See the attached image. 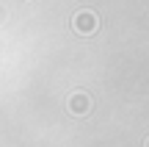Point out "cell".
Wrapping results in <instances>:
<instances>
[{"label": "cell", "instance_id": "6da1fadb", "mask_svg": "<svg viewBox=\"0 0 149 147\" xmlns=\"http://www.w3.org/2000/svg\"><path fill=\"white\" fill-rule=\"evenodd\" d=\"M72 25H74V31H77V33L88 36V33L97 31V14H94V11H77L74 20H72Z\"/></svg>", "mask_w": 149, "mask_h": 147}, {"label": "cell", "instance_id": "7a4b0ae2", "mask_svg": "<svg viewBox=\"0 0 149 147\" xmlns=\"http://www.w3.org/2000/svg\"><path fill=\"white\" fill-rule=\"evenodd\" d=\"M66 106H69V111L72 114H77V117H83V114H88L91 111V97L86 92H74L69 100H66Z\"/></svg>", "mask_w": 149, "mask_h": 147}, {"label": "cell", "instance_id": "3957f363", "mask_svg": "<svg viewBox=\"0 0 149 147\" xmlns=\"http://www.w3.org/2000/svg\"><path fill=\"white\" fill-rule=\"evenodd\" d=\"M146 147H149V139H146Z\"/></svg>", "mask_w": 149, "mask_h": 147}]
</instances>
